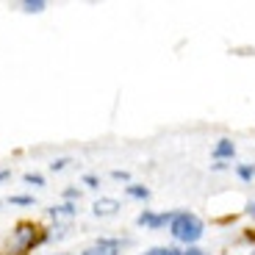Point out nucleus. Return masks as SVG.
Segmentation results:
<instances>
[{
	"mask_svg": "<svg viewBox=\"0 0 255 255\" xmlns=\"http://www.w3.org/2000/svg\"><path fill=\"white\" fill-rule=\"evenodd\" d=\"M203 219L194 217V214H189V211H178L172 219V225H169V233H172L175 242L186 244V247H194V244L203 239Z\"/></svg>",
	"mask_w": 255,
	"mask_h": 255,
	"instance_id": "nucleus-1",
	"label": "nucleus"
},
{
	"mask_svg": "<svg viewBox=\"0 0 255 255\" xmlns=\"http://www.w3.org/2000/svg\"><path fill=\"white\" fill-rule=\"evenodd\" d=\"M175 214H178V211H166V214H153V211H141V214H139V219H136V222H139L141 228L158 230V228H164V225H172Z\"/></svg>",
	"mask_w": 255,
	"mask_h": 255,
	"instance_id": "nucleus-2",
	"label": "nucleus"
},
{
	"mask_svg": "<svg viewBox=\"0 0 255 255\" xmlns=\"http://www.w3.org/2000/svg\"><path fill=\"white\" fill-rule=\"evenodd\" d=\"M120 250H122L120 239H100L89 250H83V255H120Z\"/></svg>",
	"mask_w": 255,
	"mask_h": 255,
	"instance_id": "nucleus-3",
	"label": "nucleus"
},
{
	"mask_svg": "<svg viewBox=\"0 0 255 255\" xmlns=\"http://www.w3.org/2000/svg\"><path fill=\"white\" fill-rule=\"evenodd\" d=\"M122 205H120V200H114V197H100L95 205H92V211H95V217H114L117 211H120Z\"/></svg>",
	"mask_w": 255,
	"mask_h": 255,
	"instance_id": "nucleus-4",
	"label": "nucleus"
},
{
	"mask_svg": "<svg viewBox=\"0 0 255 255\" xmlns=\"http://www.w3.org/2000/svg\"><path fill=\"white\" fill-rule=\"evenodd\" d=\"M236 155V144L230 139H219L217 147H214V158L217 161H225V158H233Z\"/></svg>",
	"mask_w": 255,
	"mask_h": 255,
	"instance_id": "nucleus-5",
	"label": "nucleus"
},
{
	"mask_svg": "<svg viewBox=\"0 0 255 255\" xmlns=\"http://www.w3.org/2000/svg\"><path fill=\"white\" fill-rule=\"evenodd\" d=\"M33 230H36V228H31V225H19V228H17V242H19L17 250H19V253H25V250L33 244Z\"/></svg>",
	"mask_w": 255,
	"mask_h": 255,
	"instance_id": "nucleus-6",
	"label": "nucleus"
},
{
	"mask_svg": "<svg viewBox=\"0 0 255 255\" xmlns=\"http://www.w3.org/2000/svg\"><path fill=\"white\" fill-rule=\"evenodd\" d=\"M50 217H56V219H70V217H75V205H53L50 208Z\"/></svg>",
	"mask_w": 255,
	"mask_h": 255,
	"instance_id": "nucleus-7",
	"label": "nucleus"
},
{
	"mask_svg": "<svg viewBox=\"0 0 255 255\" xmlns=\"http://www.w3.org/2000/svg\"><path fill=\"white\" fill-rule=\"evenodd\" d=\"M128 194L136 197V200H147L150 197V189H147V186H139V183H130L128 186Z\"/></svg>",
	"mask_w": 255,
	"mask_h": 255,
	"instance_id": "nucleus-8",
	"label": "nucleus"
},
{
	"mask_svg": "<svg viewBox=\"0 0 255 255\" xmlns=\"http://www.w3.org/2000/svg\"><path fill=\"white\" fill-rule=\"evenodd\" d=\"M45 0H25V3H22V8H25L28 14H39V11H45Z\"/></svg>",
	"mask_w": 255,
	"mask_h": 255,
	"instance_id": "nucleus-9",
	"label": "nucleus"
},
{
	"mask_svg": "<svg viewBox=\"0 0 255 255\" xmlns=\"http://www.w3.org/2000/svg\"><path fill=\"white\" fill-rule=\"evenodd\" d=\"M236 172L242 180H253L255 178V164H242V166H236Z\"/></svg>",
	"mask_w": 255,
	"mask_h": 255,
	"instance_id": "nucleus-10",
	"label": "nucleus"
},
{
	"mask_svg": "<svg viewBox=\"0 0 255 255\" xmlns=\"http://www.w3.org/2000/svg\"><path fill=\"white\" fill-rule=\"evenodd\" d=\"M141 255H183V250H175V247H155V250H147Z\"/></svg>",
	"mask_w": 255,
	"mask_h": 255,
	"instance_id": "nucleus-11",
	"label": "nucleus"
},
{
	"mask_svg": "<svg viewBox=\"0 0 255 255\" xmlns=\"http://www.w3.org/2000/svg\"><path fill=\"white\" fill-rule=\"evenodd\" d=\"M25 183L42 186V183H45V178H42V175H36V172H28V175H25Z\"/></svg>",
	"mask_w": 255,
	"mask_h": 255,
	"instance_id": "nucleus-12",
	"label": "nucleus"
},
{
	"mask_svg": "<svg viewBox=\"0 0 255 255\" xmlns=\"http://www.w3.org/2000/svg\"><path fill=\"white\" fill-rule=\"evenodd\" d=\"M67 164H70V161H67V158H56V161H53V164H50V169H53V172H61V169H64V166H67Z\"/></svg>",
	"mask_w": 255,
	"mask_h": 255,
	"instance_id": "nucleus-13",
	"label": "nucleus"
},
{
	"mask_svg": "<svg viewBox=\"0 0 255 255\" xmlns=\"http://www.w3.org/2000/svg\"><path fill=\"white\" fill-rule=\"evenodd\" d=\"M11 203H14V205H31L33 197H11Z\"/></svg>",
	"mask_w": 255,
	"mask_h": 255,
	"instance_id": "nucleus-14",
	"label": "nucleus"
},
{
	"mask_svg": "<svg viewBox=\"0 0 255 255\" xmlns=\"http://www.w3.org/2000/svg\"><path fill=\"white\" fill-rule=\"evenodd\" d=\"M111 178H114V180H128L130 175H128V172H122V169H114V172H111Z\"/></svg>",
	"mask_w": 255,
	"mask_h": 255,
	"instance_id": "nucleus-15",
	"label": "nucleus"
},
{
	"mask_svg": "<svg viewBox=\"0 0 255 255\" xmlns=\"http://www.w3.org/2000/svg\"><path fill=\"white\" fill-rule=\"evenodd\" d=\"M183 255H208V253H203V250H197V247H186Z\"/></svg>",
	"mask_w": 255,
	"mask_h": 255,
	"instance_id": "nucleus-16",
	"label": "nucleus"
},
{
	"mask_svg": "<svg viewBox=\"0 0 255 255\" xmlns=\"http://www.w3.org/2000/svg\"><path fill=\"white\" fill-rule=\"evenodd\" d=\"M83 183L89 186V189H95V186H97V178H95V175H86V178H83Z\"/></svg>",
	"mask_w": 255,
	"mask_h": 255,
	"instance_id": "nucleus-17",
	"label": "nucleus"
},
{
	"mask_svg": "<svg viewBox=\"0 0 255 255\" xmlns=\"http://www.w3.org/2000/svg\"><path fill=\"white\" fill-rule=\"evenodd\" d=\"M247 214H250V217L255 219V203H250V205H247Z\"/></svg>",
	"mask_w": 255,
	"mask_h": 255,
	"instance_id": "nucleus-18",
	"label": "nucleus"
},
{
	"mask_svg": "<svg viewBox=\"0 0 255 255\" xmlns=\"http://www.w3.org/2000/svg\"><path fill=\"white\" fill-rule=\"evenodd\" d=\"M8 178V172H6V169H0V180H6Z\"/></svg>",
	"mask_w": 255,
	"mask_h": 255,
	"instance_id": "nucleus-19",
	"label": "nucleus"
},
{
	"mask_svg": "<svg viewBox=\"0 0 255 255\" xmlns=\"http://www.w3.org/2000/svg\"><path fill=\"white\" fill-rule=\"evenodd\" d=\"M250 255H255V253H250Z\"/></svg>",
	"mask_w": 255,
	"mask_h": 255,
	"instance_id": "nucleus-20",
	"label": "nucleus"
}]
</instances>
